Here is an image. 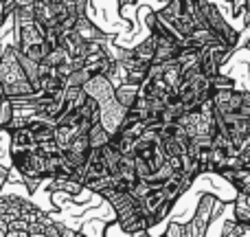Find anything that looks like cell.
Returning a JSON list of instances; mask_svg holds the SVG:
<instances>
[{
  "instance_id": "15",
  "label": "cell",
  "mask_w": 250,
  "mask_h": 237,
  "mask_svg": "<svg viewBox=\"0 0 250 237\" xmlns=\"http://www.w3.org/2000/svg\"><path fill=\"white\" fill-rule=\"evenodd\" d=\"M132 48H134V53H136V57H141V60H145V62H154L156 48H158V40H156V35L149 33L141 44H136V46H132Z\"/></svg>"
},
{
  "instance_id": "8",
  "label": "cell",
  "mask_w": 250,
  "mask_h": 237,
  "mask_svg": "<svg viewBox=\"0 0 250 237\" xmlns=\"http://www.w3.org/2000/svg\"><path fill=\"white\" fill-rule=\"evenodd\" d=\"M24 202L26 200L18 198V195H4V198H0V217H4L7 222L22 217Z\"/></svg>"
},
{
  "instance_id": "2",
  "label": "cell",
  "mask_w": 250,
  "mask_h": 237,
  "mask_svg": "<svg viewBox=\"0 0 250 237\" xmlns=\"http://www.w3.org/2000/svg\"><path fill=\"white\" fill-rule=\"evenodd\" d=\"M195 7L204 13V18H207V22H208V29H211L213 33L222 40V42L229 44L230 48L237 46L239 44V33L229 24V20H226L224 13L217 9L215 2H211V0H195Z\"/></svg>"
},
{
  "instance_id": "11",
  "label": "cell",
  "mask_w": 250,
  "mask_h": 237,
  "mask_svg": "<svg viewBox=\"0 0 250 237\" xmlns=\"http://www.w3.org/2000/svg\"><path fill=\"white\" fill-rule=\"evenodd\" d=\"M165 68H163V82L171 88L173 92H178L182 84V64L178 60H169V62H163Z\"/></svg>"
},
{
  "instance_id": "12",
  "label": "cell",
  "mask_w": 250,
  "mask_h": 237,
  "mask_svg": "<svg viewBox=\"0 0 250 237\" xmlns=\"http://www.w3.org/2000/svg\"><path fill=\"white\" fill-rule=\"evenodd\" d=\"M138 97H141V86H136V84L125 82L121 86H117V101L123 106V108L129 110L138 101Z\"/></svg>"
},
{
  "instance_id": "19",
  "label": "cell",
  "mask_w": 250,
  "mask_h": 237,
  "mask_svg": "<svg viewBox=\"0 0 250 237\" xmlns=\"http://www.w3.org/2000/svg\"><path fill=\"white\" fill-rule=\"evenodd\" d=\"M33 20H38V18H35V4H31V7H18L16 13H13L16 29L22 24H26V22H33Z\"/></svg>"
},
{
  "instance_id": "23",
  "label": "cell",
  "mask_w": 250,
  "mask_h": 237,
  "mask_svg": "<svg viewBox=\"0 0 250 237\" xmlns=\"http://www.w3.org/2000/svg\"><path fill=\"white\" fill-rule=\"evenodd\" d=\"M38 0H18V7H31V4H35Z\"/></svg>"
},
{
  "instance_id": "21",
  "label": "cell",
  "mask_w": 250,
  "mask_h": 237,
  "mask_svg": "<svg viewBox=\"0 0 250 237\" xmlns=\"http://www.w3.org/2000/svg\"><path fill=\"white\" fill-rule=\"evenodd\" d=\"M7 180H9V167L7 165H0V189L7 185Z\"/></svg>"
},
{
  "instance_id": "14",
  "label": "cell",
  "mask_w": 250,
  "mask_h": 237,
  "mask_svg": "<svg viewBox=\"0 0 250 237\" xmlns=\"http://www.w3.org/2000/svg\"><path fill=\"white\" fill-rule=\"evenodd\" d=\"M9 136H11V147H35L38 145V138H35L33 129H31L29 125L9 132Z\"/></svg>"
},
{
  "instance_id": "22",
  "label": "cell",
  "mask_w": 250,
  "mask_h": 237,
  "mask_svg": "<svg viewBox=\"0 0 250 237\" xmlns=\"http://www.w3.org/2000/svg\"><path fill=\"white\" fill-rule=\"evenodd\" d=\"M136 2H138V0H119V7H121V11L125 13L127 9H132Z\"/></svg>"
},
{
  "instance_id": "4",
  "label": "cell",
  "mask_w": 250,
  "mask_h": 237,
  "mask_svg": "<svg viewBox=\"0 0 250 237\" xmlns=\"http://www.w3.org/2000/svg\"><path fill=\"white\" fill-rule=\"evenodd\" d=\"M83 90L88 92V97H92V99L99 101L101 106L108 104V101H112L114 97H117V86H114L112 79H110L108 75H104V73L92 75V77L86 82Z\"/></svg>"
},
{
  "instance_id": "13",
  "label": "cell",
  "mask_w": 250,
  "mask_h": 237,
  "mask_svg": "<svg viewBox=\"0 0 250 237\" xmlns=\"http://www.w3.org/2000/svg\"><path fill=\"white\" fill-rule=\"evenodd\" d=\"M88 138H90L92 150H101L105 143L112 141V134H110V129L105 128L101 121H97V123H92L90 129H88Z\"/></svg>"
},
{
  "instance_id": "16",
  "label": "cell",
  "mask_w": 250,
  "mask_h": 237,
  "mask_svg": "<svg viewBox=\"0 0 250 237\" xmlns=\"http://www.w3.org/2000/svg\"><path fill=\"white\" fill-rule=\"evenodd\" d=\"M66 60H70V55H68V51H66V46H64V44H57V46L48 48V53H46V57L42 60V64H46V66H51V68H55V66H60L62 62H66Z\"/></svg>"
},
{
  "instance_id": "6",
  "label": "cell",
  "mask_w": 250,
  "mask_h": 237,
  "mask_svg": "<svg viewBox=\"0 0 250 237\" xmlns=\"http://www.w3.org/2000/svg\"><path fill=\"white\" fill-rule=\"evenodd\" d=\"M125 119H127V108H123V106L119 104L117 97H114L112 101H108V104L101 106V123L110 129L112 136H117V134L121 132Z\"/></svg>"
},
{
  "instance_id": "17",
  "label": "cell",
  "mask_w": 250,
  "mask_h": 237,
  "mask_svg": "<svg viewBox=\"0 0 250 237\" xmlns=\"http://www.w3.org/2000/svg\"><path fill=\"white\" fill-rule=\"evenodd\" d=\"M13 117H16V104H13L11 97H2L0 99V132L7 129Z\"/></svg>"
},
{
  "instance_id": "24",
  "label": "cell",
  "mask_w": 250,
  "mask_h": 237,
  "mask_svg": "<svg viewBox=\"0 0 250 237\" xmlns=\"http://www.w3.org/2000/svg\"><path fill=\"white\" fill-rule=\"evenodd\" d=\"M2 97H7V92H4V86H2V79H0V99Z\"/></svg>"
},
{
  "instance_id": "20",
  "label": "cell",
  "mask_w": 250,
  "mask_h": 237,
  "mask_svg": "<svg viewBox=\"0 0 250 237\" xmlns=\"http://www.w3.org/2000/svg\"><path fill=\"white\" fill-rule=\"evenodd\" d=\"M213 86L215 88H235V82L230 77H224V75H215V77H213Z\"/></svg>"
},
{
  "instance_id": "18",
  "label": "cell",
  "mask_w": 250,
  "mask_h": 237,
  "mask_svg": "<svg viewBox=\"0 0 250 237\" xmlns=\"http://www.w3.org/2000/svg\"><path fill=\"white\" fill-rule=\"evenodd\" d=\"M92 75H95V73H92V70L88 68V66H83V68H77V70H75V73H70L68 77L64 79V82H66V86H73V88H83V86H86V82L92 77Z\"/></svg>"
},
{
  "instance_id": "1",
  "label": "cell",
  "mask_w": 250,
  "mask_h": 237,
  "mask_svg": "<svg viewBox=\"0 0 250 237\" xmlns=\"http://www.w3.org/2000/svg\"><path fill=\"white\" fill-rule=\"evenodd\" d=\"M0 79H2L7 97H11V99H24V97L38 92L35 84L26 77L24 68H22L16 44H7L2 55H0Z\"/></svg>"
},
{
  "instance_id": "3",
  "label": "cell",
  "mask_w": 250,
  "mask_h": 237,
  "mask_svg": "<svg viewBox=\"0 0 250 237\" xmlns=\"http://www.w3.org/2000/svg\"><path fill=\"white\" fill-rule=\"evenodd\" d=\"M217 204H220V200H217L215 195H211V194H204L202 198H200L193 220L187 222V226H189V235L198 237V235L207 233V229H208V224H211V220H213V213H215Z\"/></svg>"
},
{
  "instance_id": "7",
  "label": "cell",
  "mask_w": 250,
  "mask_h": 237,
  "mask_svg": "<svg viewBox=\"0 0 250 237\" xmlns=\"http://www.w3.org/2000/svg\"><path fill=\"white\" fill-rule=\"evenodd\" d=\"M75 31H77L83 40H88V42H90V40H114L117 38V35H112V33L101 31L88 16H79L77 18V22H75Z\"/></svg>"
},
{
  "instance_id": "26",
  "label": "cell",
  "mask_w": 250,
  "mask_h": 237,
  "mask_svg": "<svg viewBox=\"0 0 250 237\" xmlns=\"http://www.w3.org/2000/svg\"><path fill=\"white\" fill-rule=\"evenodd\" d=\"M0 7H2V0H0Z\"/></svg>"
},
{
  "instance_id": "10",
  "label": "cell",
  "mask_w": 250,
  "mask_h": 237,
  "mask_svg": "<svg viewBox=\"0 0 250 237\" xmlns=\"http://www.w3.org/2000/svg\"><path fill=\"white\" fill-rule=\"evenodd\" d=\"M101 156H104V160H105V165H108V169H110V173H117L119 172V167H121V163H123V151H121V147H119V143L114 141H110V143H105L104 147H101Z\"/></svg>"
},
{
  "instance_id": "9",
  "label": "cell",
  "mask_w": 250,
  "mask_h": 237,
  "mask_svg": "<svg viewBox=\"0 0 250 237\" xmlns=\"http://www.w3.org/2000/svg\"><path fill=\"white\" fill-rule=\"evenodd\" d=\"M79 134H86L79 125H68V123H55V141L60 145L62 151L68 150V145L79 136Z\"/></svg>"
},
{
  "instance_id": "5",
  "label": "cell",
  "mask_w": 250,
  "mask_h": 237,
  "mask_svg": "<svg viewBox=\"0 0 250 237\" xmlns=\"http://www.w3.org/2000/svg\"><path fill=\"white\" fill-rule=\"evenodd\" d=\"M35 18L44 29H62V4L60 0H38Z\"/></svg>"
},
{
  "instance_id": "25",
  "label": "cell",
  "mask_w": 250,
  "mask_h": 237,
  "mask_svg": "<svg viewBox=\"0 0 250 237\" xmlns=\"http://www.w3.org/2000/svg\"><path fill=\"white\" fill-rule=\"evenodd\" d=\"M160 2H163V4H167V2H169V0H160Z\"/></svg>"
}]
</instances>
